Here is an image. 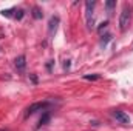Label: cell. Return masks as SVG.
<instances>
[{"label":"cell","instance_id":"12","mask_svg":"<svg viewBox=\"0 0 133 131\" xmlns=\"http://www.w3.org/2000/svg\"><path fill=\"white\" fill-rule=\"evenodd\" d=\"M11 12H12V9H6V11L3 9V11H2V14H3V16H6V17H9V16H11Z\"/></svg>","mask_w":133,"mask_h":131},{"label":"cell","instance_id":"2","mask_svg":"<svg viewBox=\"0 0 133 131\" xmlns=\"http://www.w3.org/2000/svg\"><path fill=\"white\" fill-rule=\"evenodd\" d=\"M113 117H115L119 123H122V125H129V123H130L129 114L124 113V111H121V110H115V111H113Z\"/></svg>","mask_w":133,"mask_h":131},{"label":"cell","instance_id":"15","mask_svg":"<svg viewBox=\"0 0 133 131\" xmlns=\"http://www.w3.org/2000/svg\"><path fill=\"white\" fill-rule=\"evenodd\" d=\"M0 131H5V130H0Z\"/></svg>","mask_w":133,"mask_h":131},{"label":"cell","instance_id":"11","mask_svg":"<svg viewBox=\"0 0 133 131\" xmlns=\"http://www.w3.org/2000/svg\"><path fill=\"white\" fill-rule=\"evenodd\" d=\"M22 17H23V11H22V9H19V11L16 12V19H17V20H20Z\"/></svg>","mask_w":133,"mask_h":131},{"label":"cell","instance_id":"6","mask_svg":"<svg viewBox=\"0 0 133 131\" xmlns=\"http://www.w3.org/2000/svg\"><path fill=\"white\" fill-rule=\"evenodd\" d=\"M57 23H59V19H57V17H51V20H50V34H53L56 31Z\"/></svg>","mask_w":133,"mask_h":131},{"label":"cell","instance_id":"8","mask_svg":"<svg viewBox=\"0 0 133 131\" xmlns=\"http://www.w3.org/2000/svg\"><path fill=\"white\" fill-rule=\"evenodd\" d=\"M50 120V113H45L42 117H40V120H39V127H42V125H46V122Z\"/></svg>","mask_w":133,"mask_h":131},{"label":"cell","instance_id":"9","mask_svg":"<svg viewBox=\"0 0 133 131\" xmlns=\"http://www.w3.org/2000/svg\"><path fill=\"white\" fill-rule=\"evenodd\" d=\"M105 6H107V11H108V14H111L113 8L116 6V2H115V0H108V2L105 3Z\"/></svg>","mask_w":133,"mask_h":131},{"label":"cell","instance_id":"3","mask_svg":"<svg viewBox=\"0 0 133 131\" xmlns=\"http://www.w3.org/2000/svg\"><path fill=\"white\" fill-rule=\"evenodd\" d=\"M48 106V102H36L33 105H30L28 108H26V116H31L34 113H37V111H42V110H45Z\"/></svg>","mask_w":133,"mask_h":131},{"label":"cell","instance_id":"14","mask_svg":"<svg viewBox=\"0 0 133 131\" xmlns=\"http://www.w3.org/2000/svg\"><path fill=\"white\" fill-rule=\"evenodd\" d=\"M107 25H108V22H104V23H101L99 31H102V30H105V28H107Z\"/></svg>","mask_w":133,"mask_h":131},{"label":"cell","instance_id":"4","mask_svg":"<svg viewBox=\"0 0 133 131\" xmlns=\"http://www.w3.org/2000/svg\"><path fill=\"white\" fill-rule=\"evenodd\" d=\"M14 65H16V68H17L19 71H23V69H25V65H26L25 56H19V57L14 60Z\"/></svg>","mask_w":133,"mask_h":131},{"label":"cell","instance_id":"5","mask_svg":"<svg viewBox=\"0 0 133 131\" xmlns=\"http://www.w3.org/2000/svg\"><path fill=\"white\" fill-rule=\"evenodd\" d=\"M96 3L95 2H87L85 3V8H87V20L90 22V19H93V16H91V11H93V6H95Z\"/></svg>","mask_w":133,"mask_h":131},{"label":"cell","instance_id":"13","mask_svg":"<svg viewBox=\"0 0 133 131\" xmlns=\"http://www.w3.org/2000/svg\"><path fill=\"white\" fill-rule=\"evenodd\" d=\"M104 37H105V39H102V45H105V43H107V42L110 40V37H111V35H110V34H105Z\"/></svg>","mask_w":133,"mask_h":131},{"label":"cell","instance_id":"10","mask_svg":"<svg viewBox=\"0 0 133 131\" xmlns=\"http://www.w3.org/2000/svg\"><path fill=\"white\" fill-rule=\"evenodd\" d=\"M101 76L99 74H93V76H84V79L85 80H96V79H99Z\"/></svg>","mask_w":133,"mask_h":131},{"label":"cell","instance_id":"7","mask_svg":"<svg viewBox=\"0 0 133 131\" xmlns=\"http://www.w3.org/2000/svg\"><path fill=\"white\" fill-rule=\"evenodd\" d=\"M33 17L34 19H42L43 17V12L40 11V8H37V6L33 8Z\"/></svg>","mask_w":133,"mask_h":131},{"label":"cell","instance_id":"1","mask_svg":"<svg viewBox=\"0 0 133 131\" xmlns=\"http://www.w3.org/2000/svg\"><path fill=\"white\" fill-rule=\"evenodd\" d=\"M130 20H132V8L130 6H125L119 16V28L121 31H125L130 25Z\"/></svg>","mask_w":133,"mask_h":131}]
</instances>
